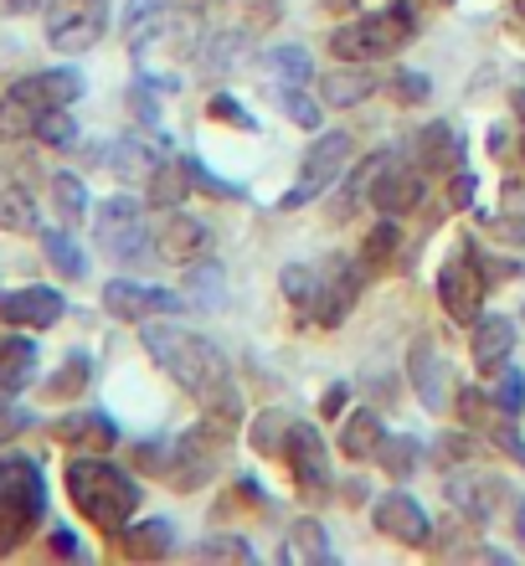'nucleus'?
<instances>
[{
    "instance_id": "f257e3e1",
    "label": "nucleus",
    "mask_w": 525,
    "mask_h": 566,
    "mask_svg": "<svg viewBox=\"0 0 525 566\" xmlns=\"http://www.w3.org/2000/svg\"><path fill=\"white\" fill-rule=\"evenodd\" d=\"M139 345L150 350V360L176 381L196 402H217L222 391H232V366L207 335H196L186 325H166V319H145L139 325Z\"/></svg>"
},
{
    "instance_id": "f03ea898",
    "label": "nucleus",
    "mask_w": 525,
    "mask_h": 566,
    "mask_svg": "<svg viewBox=\"0 0 525 566\" xmlns=\"http://www.w3.org/2000/svg\"><path fill=\"white\" fill-rule=\"evenodd\" d=\"M62 479H67V500L77 505V515L108 536H119L139 510V484L108 459H73Z\"/></svg>"
},
{
    "instance_id": "7ed1b4c3",
    "label": "nucleus",
    "mask_w": 525,
    "mask_h": 566,
    "mask_svg": "<svg viewBox=\"0 0 525 566\" xmlns=\"http://www.w3.org/2000/svg\"><path fill=\"white\" fill-rule=\"evenodd\" d=\"M46 515V484L42 463L27 453H6L0 459V556H11L15 546H27L31 531Z\"/></svg>"
},
{
    "instance_id": "20e7f679",
    "label": "nucleus",
    "mask_w": 525,
    "mask_h": 566,
    "mask_svg": "<svg viewBox=\"0 0 525 566\" xmlns=\"http://www.w3.org/2000/svg\"><path fill=\"white\" fill-rule=\"evenodd\" d=\"M412 27H418L412 6H407V0H391L381 11L346 21V27L330 36V52L340 62H381V57H391V52H402V42H412Z\"/></svg>"
},
{
    "instance_id": "39448f33",
    "label": "nucleus",
    "mask_w": 525,
    "mask_h": 566,
    "mask_svg": "<svg viewBox=\"0 0 525 566\" xmlns=\"http://www.w3.org/2000/svg\"><path fill=\"white\" fill-rule=\"evenodd\" d=\"M93 238H98V253L114 258V263H139V258L155 253V232L145 227V211H139L135 196H108L98 207Z\"/></svg>"
},
{
    "instance_id": "423d86ee",
    "label": "nucleus",
    "mask_w": 525,
    "mask_h": 566,
    "mask_svg": "<svg viewBox=\"0 0 525 566\" xmlns=\"http://www.w3.org/2000/svg\"><path fill=\"white\" fill-rule=\"evenodd\" d=\"M443 494H449V505L459 510V515H469V521H495L500 505L511 500V484H505V474H495V469L464 459V463H449V469H443Z\"/></svg>"
},
{
    "instance_id": "0eeeda50",
    "label": "nucleus",
    "mask_w": 525,
    "mask_h": 566,
    "mask_svg": "<svg viewBox=\"0 0 525 566\" xmlns=\"http://www.w3.org/2000/svg\"><path fill=\"white\" fill-rule=\"evenodd\" d=\"M350 135L346 129H330V135H319L315 145L304 149V165H300V180L288 186V196H284V207L294 211V207H309L315 196H325L340 180V170L350 165Z\"/></svg>"
},
{
    "instance_id": "6e6552de",
    "label": "nucleus",
    "mask_w": 525,
    "mask_h": 566,
    "mask_svg": "<svg viewBox=\"0 0 525 566\" xmlns=\"http://www.w3.org/2000/svg\"><path fill=\"white\" fill-rule=\"evenodd\" d=\"M360 283H366V269H360L356 258H325L315 269V304H309V319L325 329L346 325V314L356 310L360 298Z\"/></svg>"
},
{
    "instance_id": "1a4fd4ad",
    "label": "nucleus",
    "mask_w": 525,
    "mask_h": 566,
    "mask_svg": "<svg viewBox=\"0 0 525 566\" xmlns=\"http://www.w3.org/2000/svg\"><path fill=\"white\" fill-rule=\"evenodd\" d=\"M108 31V0H46V42L57 52H88Z\"/></svg>"
},
{
    "instance_id": "9d476101",
    "label": "nucleus",
    "mask_w": 525,
    "mask_h": 566,
    "mask_svg": "<svg viewBox=\"0 0 525 566\" xmlns=\"http://www.w3.org/2000/svg\"><path fill=\"white\" fill-rule=\"evenodd\" d=\"M186 304H191V298L170 294V289H145V283H135V279H114L104 289V310L114 314V319H124V325H145L155 314H180Z\"/></svg>"
},
{
    "instance_id": "9b49d317",
    "label": "nucleus",
    "mask_w": 525,
    "mask_h": 566,
    "mask_svg": "<svg viewBox=\"0 0 525 566\" xmlns=\"http://www.w3.org/2000/svg\"><path fill=\"white\" fill-rule=\"evenodd\" d=\"M284 453H288V469H294V484H300V494L319 500V494L330 490V448H325L319 428H309V422H294Z\"/></svg>"
},
{
    "instance_id": "f8f14e48",
    "label": "nucleus",
    "mask_w": 525,
    "mask_h": 566,
    "mask_svg": "<svg viewBox=\"0 0 525 566\" xmlns=\"http://www.w3.org/2000/svg\"><path fill=\"white\" fill-rule=\"evenodd\" d=\"M438 298H443L449 319H459V325H474V319H480L484 314V273L474 269V258L443 263V273H438Z\"/></svg>"
},
{
    "instance_id": "ddd939ff",
    "label": "nucleus",
    "mask_w": 525,
    "mask_h": 566,
    "mask_svg": "<svg viewBox=\"0 0 525 566\" xmlns=\"http://www.w3.org/2000/svg\"><path fill=\"white\" fill-rule=\"evenodd\" d=\"M376 531L391 536L397 546H428L433 541V525H428V510L412 500L407 490H391L376 500Z\"/></svg>"
},
{
    "instance_id": "4468645a",
    "label": "nucleus",
    "mask_w": 525,
    "mask_h": 566,
    "mask_svg": "<svg viewBox=\"0 0 525 566\" xmlns=\"http://www.w3.org/2000/svg\"><path fill=\"white\" fill-rule=\"evenodd\" d=\"M422 196H428V186H422V170H407L402 160H381V170H376L371 180V201L381 217H402V211L422 207Z\"/></svg>"
},
{
    "instance_id": "2eb2a0df",
    "label": "nucleus",
    "mask_w": 525,
    "mask_h": 566,
    "mask_svg": "<svg viewBox=\"0 0 525 566\" xmlns=\"http://www.w3.org/2000/svg\"><path fill=\"white\" fill-rule=\"evenodd\" d=\"M211 248V227L201 222V217H186V211L170 207V217L160 222V232H155V253L166 258V263H201Z\"/></svg>"
},
{
    "instance_id": "dca6fc26",
    "label": "nucleus",
    "mask_w": 525,
    "mask_h": 566,
    "mask_svg": "<svg viewBox=\"0 0 525 566\" xmlns=\"http://www.w3.org/2000/svg\"><path fill=\"white\" fill-rule=\"evenodd\" d=\"M407 381H412V391H418V402L428 407V412H443L449 407V360L438 356L433 340H418L412 350H407Z\"/></svg>"
},
{
    "instance_id": "f3484780",
    "label": "nucleus",
    "mask_w": 525,
    "mask_h": 566,
    "mask_svg": "<svg viewBox=\"0 0 525 566\" xmlns=\"http://www.w3.org/2000/svg\"><path fill=\"white\" fill-rule=\"evenodd\" d=\"M11 93L21 98L27 108H67L83 98V77L73 73V67H46V73H27V77H15Z\"/></svg>"
},
{
    "instance_id": "a211bd4d",
    "label": "nucleus",
    "mask_w": 525,
    "mask_h": 566,
    "mask_svg": "<svg viewBox=\"0 0 525 566\" xmlns=\"http://www.w3.org/2000/svg\"><path fill=\"white\" fill-rule=\"evenodd\" d=\"M67 314L57 289L46 283H31V289H15V294H0V319H11L21 329H52Z\"/></svg>"
},
{
    "instance_id": "6ab92c4d",
    "label": "nucleus",
    "mask_w": 525,
    "mask_h": 566,
    "mask_svg": "<svg viewBox=\"0 0 525 566\" xmlns=\"http://www.w3.org/2000/svg\"><path fill=\"white\" fill-rule=\"evenodd\" d=\"M469 350L480 360L484 371H505V360L515 350V319L505 314H480L474 319V335H469Z\"/></svg>"
},
{
    "instance_id": "aec40b11",
    "label": "nucleus",
    "mask_w": 525,
    "mask_h": 566,
    "mask_svg": "<svg viewBox=\"0 0 525 566\" xmlns=\"http://www.w3.org/2000/svg\"><path fill=\"white\" fill-rule=\"evenodd\" d=\"M319 93H325V104H330V108H356V104H366V98L376 93L371 62H346V67L325 73V77H319Z\"/></svg>"
},
{
    "instance_id": "412c9836",
    "label": "nucleus",
    "mask_w": 525,
    "mask_h": 566,
    "mask_svg": "<svg viewBox=\"0 0 525 566\" xmlns=\"http://www.w3.org/2000/svg\"><path fill=\"white\" fill-rule=\"evenodd\" d=\"M170 546H176V525H170L166 515L139 521V525H124V531H119V552L135 556V562H160Z\"/></svg>"
},
{
    "instance_id": "4be33fe9",
    "label": "nucleus",
    "mask_w": 525,
    "mask_h": 566,
    "mask_svg": "<svg viewBox=\"0 0 525 566\" xmlns=\"http://www.w3.org/2000/svg\"><path fill=\"white\" fill-rule=\"evenodd\" d=\"M36 340H27V335H6L0 340V391L6 397H15V391L31 387V376H36Z\"/></svg>"
},
{
    "instance_id": "5701e85b",
    "label": "nucleus",
    "mask_w": 525,
    "mask_h": 566,
    "mask_svg": "<svg viewBox=\"0 0 525 566\" xmlns=\"http://www.w3.org/2000/svg\"><path fill=\"white\" fill-rule=\"evenodd\" d=\"M57 438L67 448H88V453H104V448L119 443V428L104 418V412H73V418L57 422Z\"/></svg>"
},
{
    "instance_id": "b1692460",
    "label": "nucleus",
    "mask_w": 525,
    "mask_h": 566,
    "mask_svg": "<svg viewBox=\"0 0 525 566\" xmlns=\"http://www.w3.org/2000/svg\"><path fill=\"white\" fill-rule=\"evenodd\" d=\"M0 232H21V238H27V232H42V227H36V196L15 176H6V170H0Z\"/></svg>"
},
{
    "instance_id": "393cba45",
    "label": "nucleus",
    "mask_w": 525,
    "mask_h": 566,
    "mask_svg": "<svg viewBox=\"0 0 525 566\" xmlns=\"http://www.w3.org/2000/svg\"><path fill=\"white\" fill-rule=\"evenodd\" d=\"M145 196H150V207H180L186 196H191V165L186 160H160L145 180Z\"/></svg>"
},
{
    "instance_id": "a878e982",
    "label": "nucleus",
    "mask_w": 525,
    "mask_h": 566,
    "mask_svg": "<svg viewBox=\"0 0 525 566\" xmlns=\"http://www.w3.org/2000/svg\"><path fill=\"white\" fill-rule=\"evenodd\" d=\"M263 67H269L284 88H304V83H315V57H309L304 46H294V42L269 46V52H263Z\"/></svg>"
},
{
    "instance_id": "bb28decb",
    "label": "nucleus",
    "mask_w": 525,
    "mask_h": 566,
    "mask_svg": "<svg viewBox=\"0 0 525 566\" xmlns=\"http://www.w3.org/2000/svg\"><path fill=\"white\" fill-rule=\"evenodd\" d=\"M98 160H104L114 176H124V180H150V170L160 165V155H150L139 139H114V145H104Z\"/></svg>"
},
{
    "instance_id": "cd10ccee",
    "label": "nucleus",
    "mask_w": 525,
    "mask_h": 566,
    "mask_svg": "<svg viewBox=\"0 0 525 566\" xmlns=\"http://www.w3.org/2000/svg\"><path fill=\"white\" fill-rule=\"evenodd\" d=\"M381 438H387V428H381V418L376 412H350L346 428H340V448H346L350 459H376V448H381Z\"/></svg>"
},
{
    "instance_id": "c85d7f7f",
    "label": "nucleus",
    "mask_w": 525,
    "mask_h": 566,
    "mask_svg": "<svg viewBox=\"0 0 525 566\" xmlns=\"http://www.w3.org/2000/svg\"><path fill=\"white\" fill-rule=\"evenodd\" d=\"M93 381V360H88V350H73V356L62 360V371L46 381V397L52 402H73V397H83V387Z\"/></svg>"
},
{
    "instance_id": "c756f323",
    "label": "nucleus",
    "mask_w": 525,
    "mask_h": 566,
    "mask_svg": "<svg viewBox=\"0 0 525 566\" xmlns=\"http://www.w3.org/2000/svg\"><path fill=\"white\" fill-rule=\"evenodd\" d=\"M418 155H422L428 170H449V165H459V135H453L443 119L428 124V129L418 135Z\"/></svg>"
},
{
    "instance_id": "7c9ffc66",
    "label": "nucleus",
    "mask_w": 525,
    "mask_h": 566,
    "mask_svg": "<svg viewBox=\"0 0 525 566\" xmlns=\"http://www.w3.org/2000/svg\"><path fill=\"white\" fill-rule=\"evenodd\" d=\"M42 238V253H46V263L62 273V279H83L88 273V258L77 253V242L62 232V227H52V232H36Z\"/></svg>"
},
{
    "instance_id": "2f4dec72",
    "label": "nucleus",
    "mask_w": 525,
    "mask_h": 566,
    "mask_svg": "<svg viewBox=\"0 0 525 566\" xmlns=\"http://www.w3.org/2000/svg\"><path fill=\"white\" fill-rule=\"evenodd\" d=\"M418 459H422V443H418V438H407V432L381 438V448H376V463H381L391 479H407L412 469H418Z\"/></svg>"
},
{
    "instance_id": "473e14b6",
    "label": "nucleus",
    "mask_w": 525,
    "mask_h": 566,
    "mask_svg": "<svg viewBox=\"0 0 525 566\" xmlns=\"http://www.w3.org/2000/svg\"><path fill=\"white\" fill-rule=\"evenodd\" d=\"M36 135V108H27L11 88L0 93V145H15V139Z\"/></svg>"
},
{
    "instance_id": "72a5a7b5",
    "label": "nucleus",
    "mask_w": 525,
    "mask_h": 566,
    "mask_svg": "<svg viewBox=\"0 0 525 566\" xmlns=\"http://www.w3.org/2000/svg\"><path fill=\"white\" fill-rule=\"evenodd\" d=\"M397 248H402V232H397V227H391V217H387L381 227H371V232H366V248H360V269H366V273H381L391 258H397Z\"/></svg>"
},
{
    "instance_id": "f704fd0d",
    "label": "nucleus",
    "mask_w": 525,
    "mask_h": 566,
    "mask_svg": "<svg viewBox=\"0 0 525 566\" xmlns=\"http://www.w3.org/2000/svg\"><path fill=\"white\" fill-rule=\"evenodd\" d=\"M52 201H57L62 222H83V217H88V186H83L73 170H57V176H52Z\"/></svg>"
},
{
    "instance_id": "c9c22d12",
    "label": "nucleus",
    "mask_w": 525,
    "mask_h": 566,
    "mask_svg": "<svg viewBox=\"0 0 525 566\" xmlns=\"http://www.w3.org/2000/svg\"><path fill=\"white\" fill-rule=\"evenodd\" d=\"M288 432H294L288 412H284V407H269V412H263V418L248 428V443H253L258 453H279V443H284Z\"/></svg>"
},
{
    "instance_id": "e433bc0d",
    "label": "nucleus",
    "mask_w": 525,
    "mask_h": 566,
    "mask_svg": "<svg viewBox=\"0 0 525 566\" xmlns=\"http://www.w3.org/2000/svg\"><path fill=\"white\" fill-rule=\"evenodd\" d=\"M36 139H42L46 149H67L77 139L73 114H67V108H42V114H36Z\"/></svg>"
},
{
    "instance_id": "4c0bfd02",
    "label": "nucleus",
    "mask_w": 525,
    "mask_h": 566,
    "mask_svg": "<svg viewBox=\"0 0 525 566\" xmlns=\"http://www.w3.org/2000/svg\"><path fill=\"white\" fill-rule=\"evenodd\" d=\"M186 289H191V304H207V310H217L222 304V269H211V263H201V269H191V279H186Z\"/></svg>"
},
{
    "instance_id": "58836bf2",
    "label": "nucleus",
    "mask_w": 525,
    "mask_h": 566,
    "mask_svg": "<svg viewBox=\"0 0 525 566\" xmlns=\"http://www.w3.org/2000/svg\"><path fill=\"white\" fill-rule=\"evenodd\" d=\"M279 98H284V114L300 124V129H319V124H325V119H319V104L304 88H284Z\"/></svg>"
},
{
    "instance_id": "ea45409f",
    "label": "nucleus",
    "mask_w": 525,
    "mask_h": 566,
    "mask_svg": "<svg viewBox=\"0 0 525 566\" xmlns=\"http://www.w3.org/2000/svg\"><path fill=\"white\" fill-rule=\"evenodd\" d=\"M135 459L145 474H166L170 459H176V443H166V438H145V443H135Z\"/></svg>"
},
{
    "instance_id": "a19ab883",
    "label": "nucleus",
    "mask_w": 525,
    "mask_h": 566,
    "mask_svg": "<svg viewBox=\"0 0 525 566\" xmlns=\"http://www.w3.org/2000/svg\"><path fill=\"white\" fill-rule=\"evenodd\" d=\"M284 294L294 298L304 314H309V304H315V269H304V263L284 269Z\"/></svg>"
},
{
    "instance_id": "79ce46f5",
    "label": "nucleus",
    "mask_w": 525,
    "mask_h": 566,
    "mask_svg": "<svg viewBox=\"0 0 525 566\" xmlns=\"http://www.w3.org/2000/svg\"><path fill=\"white\" fill-rule=\"evenodd\" d=\"M294 541H300V552L309 556V562H325V556H330V541H325L319 521H294Z\"/></svg>"
},
{
    "instance_id": "37998d69",
    "label": "nucleus",
    "mask_w": 525,
    "mask_h": 566,
    "mask_svg": "<svg viewBox=\"0 0 525 566\" xmlns=\"http://www.w3.org/2000/svg\"><path fill=\"white\" fill-rule=\"evenodd\" d=\"M196 556H227V562H248L253 556V546L242 536H211V541H201L196 546Z\"/></svg>"
},
{
    "instance_id": "c03bdc74",
    "label": "nucleus",
    "mask_w": 525,
    "mask_h": 566,
    "mask_svg": "<svg viewBox=\"0 0 525 566\" xmlns=\"http://www.w3.org/2000/svg\"><path fill=\"white\" fill-rule=\"evenodd\" d=\"M211 114H217L222 124H232V129H258L253 114H248L238 98H227V93H217V98H211Z\"/></svg>"
},
{
    "instance_id": "a18cd8bd",
    "label": "nucleus",
    "mask_w": 525,
    "mask_h": 566,
    "mask_svg": "<svg viewBox=\"0 0 525 566\" xmlns=\"http://www.w3.org/2000/svg\"><path fill=\"white\" fill-rule=\"evenodd\" d=\"M495 402L505 407L511 418H521V407H525V376L521 371H511V366H505V381H500V397H495Z\"/></svg>"
},
{
    "instance_id": "49530a36",
    "label": "nucleus",
    "mask_w": 525,
    "mask_h": 566,
    "mask_svg": "<svg viewBox=\"0 0 525 566\" xmlns=\"http://www.w3.org/2000/svg\"><path fill=\"white\" fill-rule=\"evenodd\" d=\"M27 428H31V412H21L15 402H6V397H0V448L11 443L15 432H27Z\"/></svg>"
},
{
    "instance_id": "de8ad7c7",
    "label": "nucleus",
    "mask_w": 525,
    "mask_h": 566,
    "mask_svg": "<svg viewBox=\"0 0 525 566\" xmlns=\"http://www.w3.org/2000/svg\"><path fill=\"white\" fill-rule=\"evenodd\" d=\"M129 104H135V114H139L145 124H150V129L160 124V104H155V88H150V83H135V93H129Z\"/></svg>"
},
{
    "instance_id": "09e8293b",
    "label": "nucleus",
    "mask_w": 525,
    "mask_h": 566,
    "mask_svg": "<svg viewBox=\"0 0 525 566\" xmlns=\"http://www.w3.org/2000/svg\"><path fill=\"white\" fill-rule=\"evenodd\" d=\"M391 88H397V98H402V104H422V98H428V77H422V73H397V83H391Z\"/></svg>"
},
{
    "instance_id": "8fccbe9b",
    "label": "nucleus",
    "mask_w": 525,
    "mask_h": 566,
    "mask_svg": "<svg viewBox=\"0 0 525 566\" xmlns=\"http://www.w3.org/2000/svg\"><path fill=\"white\" fill-rule=\"evenodd\" d=\"M480 222L490 227V232H500L505 242H525V222H521V217H480Z\"/></svg>"
},
{
    "instance_id": "3c124183",
    "label": "nucleus",
    "mask_w": 525,
    "mask_h": 566,
    "mask_svg": "<svg viewBox=\"0 0 525 566\" xmlns=\"http://www.w3.org/2000/svg\"><path fill=\"white\" fill-rule=\"evenodd\" d=\"M469 201H474V176H469V170H459V176H453V191H449V207L464 211Z\"/></svg>"
},
{
    "instance_id": "603ef678",
    "label": "nucleus",
    "mask_w": 525,
    "mask_h": 566,
    "mask_svg": "<svg viewBox=\"0 0 525 566\" xmlns=\"http://www.w3.org/2000/svg\"><path fill=\"white\" fill-rule=\"evenodd\" d=\"M340 407H346V387H330L325 402H319V412H325V418H340Z\"/></svg>"
},
{
    "instance_id": "864d4df0",
    "label": "nucleus",
    "mask_w": 525,
    "mask_h": 566,
    "mask_svg": "<svg viewBox=\"0 0 525 566\" xmlns=\"http://www.w3.org/2000/svg\"><path fill=\"white\" fill-rule=\"evenodd\" d=\"M52 552H57V556H83V546H77L67 531H52Z\"/></svg>"
},
{
    "instance_id": "5fc2aeb1",
    "label": "nucleus",
    "mask_w": 525,
    "mask_h": 566,
    "mask_svg": "<svg viewBox=\"0 0 525 566\" xmlns=\"http://www.w3.org/2000/svg\"><path fill=\"white\" fill-rule=\"evenodd\" d=\"M46 0H6V11L11 15H31V11H42Z\"/></svg>"
},
{
    "instance_id": "6e6d98bb",
    "label": "nucleus",
    "mask_w": 525,
    "mask_h": 566,
    "mask_svg": "<svg viewBox=\"0 0 525 566\" xmlns=\"http://www.w3.org/2000/svg\"><path fill=\"white\" fill-rule=\"evenodd\" d=\"M515 536L525 541V494H521V505H515Z\"/></svg>"
},
{
    "instance_id": "4d7b16f0",
    "label": "nucleus",
    "mask_w": 525,
    "mask_h": 566,
    "mask_svg": "<svg viewBox=\"0 0 525 566\" xmlns=\"http://www.w3.org/2000/svg\"><path fill=\"white\" fill-rule=\"evenodd\" d=\"M515 108H521V119H525V88H521V93H515Z\"/></svg>"
},
{
    "instance_id": "13d9d810",
    "label": "nucleus",
    "mask_w": 525,
    "mask_h": 566,
    "mask_svg": "<svg viewBox=\"0 0 525 566\" xmlns=\"http://www.w3.org/2000/svg\"><path fill=\"white\" fill-rule=\"evenodd\" d=\"M515 15H521V21H525V0H515Z\"/></svg>"
},
{
    "instance_id": "bf43d9fd",
    "label": "nucleus",
    "mask_w": 525,
    "mask_h": 566,
    "mask_svg": "<svg viewBox=\"0 0 525 566\" xmlns=\"http://www.w3.org/2000/svg\"><path fill=\"white\" fill-rule=\"evenodd\" d=\"M521 149H525V145H521Z\"/></svg>"
}]
</instances>
